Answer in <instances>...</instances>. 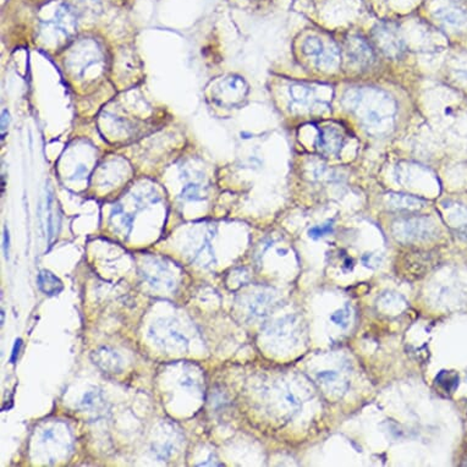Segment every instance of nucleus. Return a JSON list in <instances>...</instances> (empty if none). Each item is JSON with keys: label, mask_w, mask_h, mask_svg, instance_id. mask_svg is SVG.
Listing matches in <instances>:
<instances>
[{"label": "nucleus", "mask_w": 467, "mask_h": 467, "mask_svg": "<svg viewBox=\"0 0 467 467\" xmlns=\"http://www.w3.org/2000/svg\"><path fill=\"white\" fill-rule=\"evenodd\" d=\"M8 124H9V113H8V110H3V117H2V132H3V137H2V138H4L5 129H7V127H8Z\"/></svg>", "instance_id": "obj_15"}, {"label": "nucleus", "mask_w": 467, "mask_h": 467, "mask_svg": "<svg viewBox=\"0 0 467 467\" xmlns=\"http://www.w3.org/2000/svg\"><path fill=\"white\" fill-rule=\"evenodd\" d=\"M37 284L42 293L48 296L58 295L64 289L60 279L47 269L40 270L37 276Z\"/></svg>", "instance_id": "obj_2"}, {"label": "nucleus", "mask_w": 467, "mask_h": 467, "mask_svg": "<svg viewBox=\"0 0 467 467\" xmlns=\"http://www.w3.org/2000/svg\"><path fill=\"white\" fill-rule=\"evenodd\" d=\"M437 382L439 383L447 391H451L456 388L459 384V377L456 374L450 373V372L443 371L440 372L439 376L437 377Z\"/></svg>", "instance_id": "obj_7"}, {"label": "nucleus", "mask_w": 467, "mask_h": 467, "mask_svg": "<svg viewBox=\"0 0 467 467\" xmlns=\"http://www.w3.org/2000/svg\"><path fill=\"white\" fill-rule=\"evenodd\" d=\"M195 196H197V186L196 185L186 186L183 191V197H185L186 199H193Z\"/></svg>", "instance_id": "obj_13"}, {"label": "nucleus", "mask_w": 467, "mask_h": 467, "mask_svg": "<svg viewBox=\"0 0 467 467\" xmlns=\"http://www.w3.org/2000/svg\"><path fill=\"white\" fill-rule=\"evenodd\" d=\"M318 146L322 150H327L329 153L337 152L341 146V136L334 130H320L318 137Z\"/></svg>", "instance_id": "obj_4"}, {"label": "nucleus", "mask_w": 467, "mask_h": 467, "mask_svg": "<svg viewBox=\"0 0 467 467\" xmlns=\"http://www.w3.org/2000/svg\"><path fill=\"white\" fill-rule=\"evenodd\" d=\"M440 19L449 25L454 26H461L466 22V17L461 11L455 10V9H448V10L440 11Z\"/></svg>", "instance_id": "obj_6"}, {"label": "nucleus", "mask_w": 467, "mask_h": 467, "mask_svg": "<svg viewBox=\"0 0 467 467\" xmlns=\"http://www.w3.org/2000/svg\"><path fill=\"white\" fill-rule=\"evenodd\" d=\"M318 379H319L322 383H324V384L334 383L335 380L338 379V373H337V372H334V371L320 372V373L318 374Z\"/></svg>", "instance_id": "obj_11"}, {"label": "nucleus", "mask_w": 467, "mask_h": 467, "mask_svg": "<svg viewBox=\"0 0 467 467\" xmlns=\"http://www.w3.org/2000/svg\"><path fill=\"white\" fill-rule=\"evenodd\" d=\"M394 234L401 241H423L437 236L436 224L432 219L418 217L400 220L394 224Z\"/></svg>", "instance_id": "obj_1"}, {"label": "nucleus", "mask_w": 467, "mask_h": 467, "mask_svg": "<svg viewBox=\"0 0 467 467\" xmlns=\"http://www.w3.org/2000/svg\"><path fill=\"white\" fill-rule=\"evenodd\" d=\"M9 247H10V239H9V231L7 227L4 228V235H3V249H4L5 257L9 258Z\"/></svg>", "instance_id": "obj_14"}, {"label": "nucleus", "mask_w": 467, "mask_h": 467, "mask_svg": "<svg viewBox=\"0 0 467 467\" xmlns=\"http://www.w3.org/2000/svg\"><path fill=\"white\" fill-rule=\"evenodd\" d=\"M333 230V225L332 224H326V225H320V227H314L312 229H309L308 235L309 237L312 239H319V237L326 236L327 234L332 233Z\"/></svg>", "instance_id": "obj_10"}, {"label": "nucleus", "mask_w": 467, "mask_h": 467, "mask_svg": "<svg viewBox=\"0 0 467 467\" xmlns=\"http://www.w3.org/2000/svg\"><path fill=\"white\" fill-rule=\"evenodd\" d=\"M350 317H351V311L349 307H344L338 309L337 312L330 316V319L334 324L340 327V328H347L349 327V322H350Z\"/></svg>", "instance_id": "obj_9"}, {"label": "nucleus", "mask_w": 467, "mask_h": 467, "mask_svg": "<svg viewBox=\"0 0 467 467\" xmlns=\"http://www.w3.org/2000/svg\"><path fill=\"white\" fill-rule=\"evenodd\" d=\"M303 52L306 53L308 56H314L317 58V60L322 59V64L327 62V64L332 65L333 62L337 61V58L332 55L333 50H327L324 44L322 43V41L318 40V38H308L307 41L305 42L303 44Z\"/></svg>", "instance_id": "obj_3"}, {"label": "nucleus", "mask_w": 467, "mask_h": 467, "mask_svg": "<svg viewBox=\"0 0 467 467\" xmlns=\"http://www.w3.org/2000/svg\"><path fill=\"white\" fill-rule=\"evenodd\" d=\"M389 204L395 209H417L423 207L422 199L407 195H389Z\"/></svg>", "instance_id": "obj_5"}, {"label": "nucleus", "mask_w": 467, "mask_h": 467, "mask_svg": "<svg viewBox=\"0 0 467 467\" xmlns=\"http://www.w3.org/2000/svg\"><path fill=\"white\" fill-rule=\"evenodd\" d=\"M349 53L356 59V60H360L361 62L370 61V59L372 58L371 49L368 48L367 44L362 41H358L357 43H356L355 48L350 49Z\"/></svg>", "instance_id": "obj_8"}, {"label": "nucleus", "mask_w": 467, "mask_h": 467, "mask_svg": "<svg viewBox=\"0 0 467 467\" xmlns=\"http://www.w3.org/2000/svg\"><path fill=\"white\" fill-rule=\"evenodd\" d=\"M4 323V311L2 309V324Z\"/></svg>", "instance_id": "obj_16"}, {"label": "nucleus", "mask_w": 467, "mask_h": 467, "mask_svg": "<svg viewBox=\"0 0 467 467\" xmlns=\"http://www.w3.org/2000/svg\"><path fill=\"white\" fill-rule=\"evenodd\" d=\"M21 347H22V339H20V338H19V339H16V341H15L14 349H13V353H11L10 362H11V364H13V365L16 364L17 358H19Z\"/></svg>", "instance_id": "obj_12"}]
</instances>
